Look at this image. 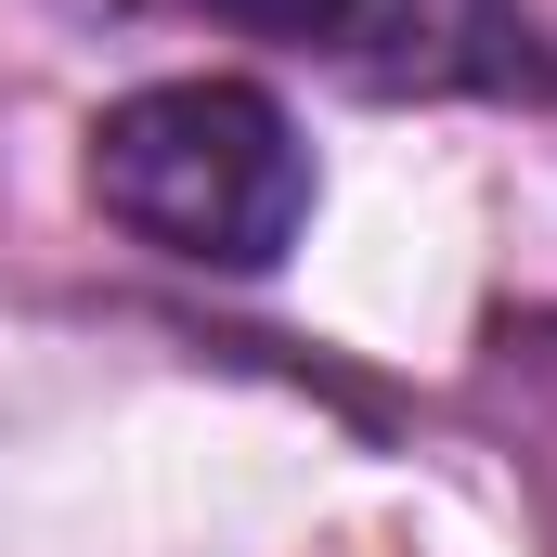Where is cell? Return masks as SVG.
<instances>
[{"label":"cell","instance_id":"obj_2","mask_svg":"<svg viewBox=\"0 0 557 557\" xmlns=\"http://www.w3.org/2000/svg\"><path fill=\"white\" fill-rule=\"evenodd\" d=\"M208 13H234V26H260V39H363L376 26V0H208Z\"/></svg>","mask_w":557,"mask_h":557},{"label":"cell","instance_id":"obj_1","mask_svg":"<svg viewBox=\"0 0 557 557\" xmlns=\"http://www.w3.org/2000/svg\"><path fill=\"white\" fill-rule=\"evenodd\" d=\"M91 208L208 273H273L311 221V143L247 78H156L91 117Z\"/></svg>","mask_w":557,"mask_h":557}]
</instances>
